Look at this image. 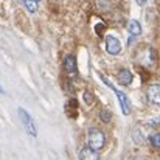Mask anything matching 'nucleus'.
Segmentation results:
<instances>
[{
	"instance_id": "4468645a",
	"label": "nucleus",
	"mask_w": 160,
	"mask_h": 160,
	"mask_svg": "<svg viewBox=\"0 0 160 160\" xmlns=\"http://www.w3.org/2000/svg\"><path fill=\"white\" fill-rule=\"evenodd\" d=\"M135 2H137V3H138V5H145V3H146V2H148V0H135Z\"/></svg>"
},
{
	"instance_id": "6e6552de",
	"label": "nucleus",
	"mask_w": 160,
	"mask_h": 160,
	"mask_svg": "<svg viewBox=\"0 0 160 160\" xmlns=\"http://www.w3.org/2000/svg\"><path fill=\"white\" fill-rule=\"evenodd\" d=\"M117 78H118V82H120L121 86H129V84L132 82V78H134V76H132V73H131L128 68H123V70L118 72V76H117Z\"/></svg>"
},
{
	"instance_id": "f8f14e48",
	"label": "nucleus",
	"mask_w": 160,
	"mask_h": 160,
	"mask_svg": "<svg viewBox=\"0 0 160 160\" xmlns=\"http://www.w3.org/2000/svg\"><path fill=\"white\" fill-rule=\"evenodd\" d=\"M100 117H101V120H103L104 123H109V121H110V118H112V113H110L109 110H101Z\"/></svg>"
},
{
	"instance_id": "ddd939ff",
	"label": "nucleus",
	"mask_w": 160,
	"mask_h": 160,
	"mask_svg": "<svg viewBox=\"0 0 160 160\" xmlns=\"http://www.w3.org/2000/svg\"><path fill=\"white\" fill-rule=\"evenodd\" d=\"M84 100H86V103L90 106V104H93V97H92V93H89V92H84Z\"/></svg>"
},
{
	"instance_id": "7ed1b4c3",
	"label": "nucleus",
	"mask_w": 160,
	"mask_h": 160,
	"mask_svg": "<svg viewBox=\"0 0 160 160\" xmlns=\"http://www.w3.org/2000/svg\"><path fill=\"white\" fill-rule=\"evenodd\" d=\"M106 50H107V53H110V54H118L121 52V44H120V41H118L117 38H113V36H107L106 38Z\"/></svg>"
},
{
	"instance_id": "f257e3e1",
	"label": "nucleus",
	"mask_w": 160,
	"mask_h": 160,
	"mask_svg": "<svg viewBox=\"0 0 160 160\" xmlns=\"http://www.w3.org/2000/svg\"><path fill=\"white\" fill-rule=\"evenodd\" d=\"M87 140H89V148L95 149V151H100L104 143H106V135L100 131V129H95L92 128L89 131V135H87Z\"/></svg>"
},
{
	"instance_id": "1a4fd4ad",
	"label": "nucleus",
	"mask_w": 160,
	"mask_h": 160,
	"mask_svg": "<svg viewBox=\"0 0 160 160\" xmlns=\"http://www.w3.org/2000/svg\"><path fill=\"white\" fill-rule=\"evenodd\" d=\"M128 30H129L131 36H140V34H142V25H140V22H137V20H131V22L128 23Z\"/></svg>"
},
{
	"instance_id": "423d86ee",
	"label": "nucleus",
	"mask_w": 160,
	"mask_h": 160,
	"mask_svg": "<svg viewBox=\"0 0 160 160\" xmlns=\"http://www.w3.org/2000/svg\"><path fill=\"white\" fill-rule=\"evenodd\" d=\"M79 160H100V154L98 151L92 149V148H82L79 152Z\"/></svg>"
},
{
	"instance_id": "0eeeda50",
	"label": "nucleus",
	"mask_w": 160,
	"mask_h": 160,
	"mask_svg": "<svg viewBox=\"0 0 160 160\" xmlns=\"http://www.w3.org/2000/svg\"><path fill=\"white\" fill-rule=\"evenodd\" d=\"M64 67H65V72H67V73H70V75H75V73H76V70H78L75 56H72V54L65 56V59H64Z\"/></svg>"
},
{
	"instance_id": "9b49d317",
	"label": "nucleus",
	"mask_w": 160,
	"mask_h": 160,
	"mask_svg": "<svg viewBox=\"0 0 160 160\" xmlns=\"http://www.w3.org/2000/svg\"><path fill=\"white\" fill-rule=\"evenodd\" d=\"M149 142H151V145H152L154 148L160 149V134H154V135H151V137H149Z\"/></svg>"
},
{
	"instance_id": "2eb2a0df",
	"label": "nucleus",
	"mask_w": 160,
	"mask_h": 160,
	"mask_svg": "<svg viewBox=\"0 0 160 160\" xmlns=\"http://www.w3.org/2000/svg\"><path fill=\"white\" fill-rule=\"evenodd\" d=\"M3 92H5V90H3V89H2V86H0V93H3Z\"/></svg>"
},
{
	"instance_id": "20e7f679",
	"label": "nucleus",
	"mask_w": 160,
	"mask_h": 160,
	"mask_svg": "<svg viewBox=\"0 0 160 160\" xmlns=\"http://www.w3.org/2000/svg\"><path fill=\"white\" fill-rule=\"evenodd\" d=\"M112 90L115 92V95H117V98H118V101H120V106H121L123 113H124V115H129V113H131V103H129V98H128L123 92L117 90L115 87H113Z\"/></svg>"
},
{
	"instance_id": "9d476101",
	"label": "nucleus",
	"mask_w": 160,
	"mask_h": 160,
	"mask_svg": "<svg viewBox=\"0 0 160 160\" xmlns=\"http://www.w3.org/2000/svg\"><path fill=\"white\" fill-rule=\"evenodd\" d=\"M23 5H25V8L30 11V12H36L38 11V2L36 0H20Z\"/></svg>"
},
{
	"instance_id": "f03ea898",
	"label": "nucleus",
	"mask_w": 160,
	"mask_h": 160,
	"mask_svg": "<svg viewBox=\"0 0 160 160\" xmlns=\"http://www.w3.org/2000/svg\"><path fill=\"white\" fill-rule=\"evenodd\" d=\"M19 117H20V120H22V123H23L27 132H28L31 137H38V128H36V124H34L31 115H30L25 109L20 107V109H19Z\"/></svg>"
},
{
	"instance_id": "dca6fc26",
	"label": "nucleus",
	"mask_w": 160,
	"mask_h": 160,
	"mask_svg": "<svg viewBox=\"0 0 160 160\" xmlns=\"http://www.w3.org/2000/svg\"><path fill=\"white\" fill-rule=\"evenodd\" d=\"M36 2H41V0H36Z\"/></svg>"
},
{
	"instance_id": "39448f33",
	"label": "nucleus",
	"mask_w": 160,
	"mask_h": 160,
	"mask_svg": "<svg viewBox=\"0 0 160 160\" xmlns=\"http://www.w3.org/2000/svg\"><path fill=\"white\" fill-rule=\"evenodd\" d=\"M148 100L152 104H160V84H152L148 87Z\"/></svg>"
}]
</instances>
